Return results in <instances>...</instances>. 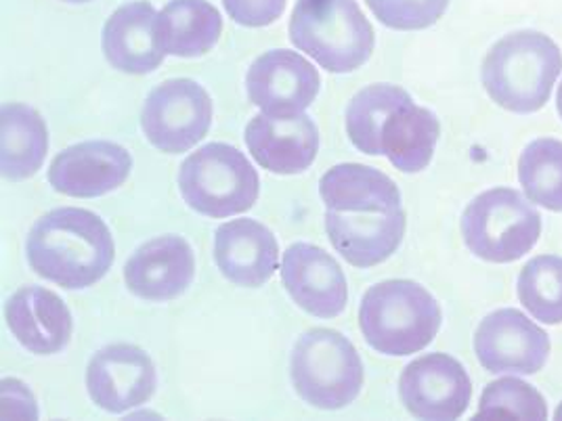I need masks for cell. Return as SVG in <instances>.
<instances>
[{
    "instance_id": "20",
    "label": "cell",
    "mask_w": 562,
    "mask_h": 421,
    "mask_svg": "<svg viewBox=\"0 0 562 421\" xmlns=\"http://www.w3.org/2000/svg\"><path fill=\"white\" fill-rule=\"evenodd\" d=\"M7 326L27 351L55 354L70 342V308L50 289L25 285L7 303Z\"/></svg>"
},
{
    "instance_id": "19",
    "label": "cell",
    "mask_w": 562,
    "mask_h": 421,
    "mask_svg": "<svg viewBox=\"0 0 562 421\" xmlns=\"http://www.w3.org/2000/svg\"><path fill=\"white\" fill-rule=\"evenodd\" d=\"M156 9L139 0L122 4L103 27V55L112 68L124 73H149L165 61L156 34Z\"/></svg>"
},
{
    "instance_id": "25",
    "label": "cell",
    "mask_w": 562,
    "mask_h": 421,
    "mask_svg": "<svg viewBox=\"0 0 562 421\" xmlns=\"http://www.w3.org/2000/svg\"><path fill=\"white\" fill-rule=\"evenodd\" d=\"M409 101L414 99L393 84H372L355 94L347 110V133L352 145L368 156H382V126L395 110Z\"/></svg>"
},
{
    "instance_id": "7",
    "label": "cell",
    "mask_w": 562,
    "mask_h": 421,
    "mask_svg": "<svg viewBox=\"0 0 562 421\" xmlns=\"http://www.w3.org/2000/svg\"><path fill=\"white\" fill-rule=\"evenodd\" d=\"M296 392L317 409H342L359 397L363 363L351 342L334 329H311L292 352Z\"/></svg>"
},
{
    "instance_id": "33",
    "label": "cell",
    "mask_w": 562,
    "mask_h": 421,
    "mask_svg": "<svg viewBox=\"0 0 562 421\" xmlns=\"http://www.w3.org/2000/svg\"><path fill=\"white\" fill-rule=\"evenodd\" d=\"M557 420H562V405L557 409Z\"/></svg>"
},
{
    "instance_id": "8",
    "label": "cell",
    "mask_w": 562,
    "mask_h": 421,
    "mask_svg": "<svg viewBox=\"0 0 562 421\" xmlns=\"http://www.w3.org/2000/svg\"><path fill=\"white\" fill-rule=\"evenodd\" d=\"M212 124L209 93L189 78L166 80L145 99L140 126L165 153H183L206 137Z\"/></svg>"
},
{
    "instance_id": "1",
    "label": "cell",
    "mask_w": 562,
    "mask_h": 421,
    "mask_svg": "<svg viewBox=\"0 0 562 421\" xmlns=\"http://www.w3.org/2000/svg\"><path fill=\"white\" fill-rule=\"evenodd\" d=\"M25 252L41 277L66 289H85L114 264V239L93 212L59 208L36 220Z\"/></svg>"
},
{
    "instance_id": "34",
    "label": "cell",
    "mask_w": 562,
    "mask_h": 421,
    "mask_svg": "<svg viewBox=\"0 0 562 421\" xmlns=\"http://www.w3.org/2000/svg\"><path fill=\"white\" fill-rule=\"evenodd\" d=\"M64 2H89V0H64Z\"/></svg>"
},
{
    "instance_id": "27",
    "label": "cell",
    "mask_w": 562,
    "mask_h": 421,
    "mask_svg": "<svg viewBox=\"0 0 562 421\" xmlns=\"http://www.w3.org/2000/svg\"><path fill=\"white\" fill-rule=\"evenodd\" d=\"M518 298L533 319L546 326L562 323V258L529 260L518 275Z\"/></svg>"
},
{
    "instance_id": "18",
    "label": "cell",
    "mask_w": 562,
    "mask_h": 421,
    "mask_svg": "<svg viewBox=\"0 0 562 421\" xmlns=\"http://www.w3.org/2000/svg\"><path fill=\"white\" fill-rule=\"evenodd\" d=\"M329 241L352 266L370 269L397 252L405 235V212L349 214L326 212Z\"/></svg>"
},
{
    "instance_id": "9",
    "label": "cell",
    "mask_w": 562,
    "mask_h": 421,
    "mask_svg": "<svg viewBox=\"0 0 562 421\" xmlns=\"http://www.w3.org/2000/svg\"><path fill=\"white\" fill-rule=\"evenodd\" d=\"M479 363L490 374H538L550 354V338L515 308L487 315L474 335Z\"/></svg>"
},
{
    "instance_id": "26",
    "label": "cell",
    "mask_w": 562,
    "mask_h": 421,
    "mask_svg": "<svg viewBox=\"0 0 562 421\" xmlns=\"http://www.w3.org/2000/svg\"><path fill=\"white\" fill-rule=\"evenodd\" d=\"M518 181L529 202L562 212V140L529 143L518 158Z\"/></svg>"
},
{
    "instance_id": "22",
    "label": "cell",
    "mask_w": 562,
    "mask_h": 421,
    "mask_svg": "<svg viewBox=\"0 0 562 421\" xmlns=\"http://www.w3.org/2000/svg\"><path fill=\"white\" fill-rule=\"evenodd\" d=\"M439 133L437 116L409 101L384 122L380 151L401 172H422L432 162Z\"/></svg>"
},
{
    "instance_id": "24",
    "label": "cell",
    "mask_w": 562,
    "mask_h": 421,
    "mask_svg": "<svg viewBox=\"0 0 562 421\" xmlns=\"http://www.w3.org/2000/svg\"><path fill=\"white\" fill-rule=\"evenodd\" d=\"M48 135L45 120L32 107L9 103L0 114V168L7 181L34 177L45 162Z\"/></svg>"
},
{
    "instance_id": "3",
    "label": "cell",
    "mask_w": 562,
    "mask_h": 421,
    "mask_svg": "<svg viewBox=\"0 0 562 421\" xmlns=\"http://www.w3.org/2000/svg\"><path fill=\"white\" fill-rule=\"evenodd\" d=\"M359 328L374 351L407 356L435 340L441 328V308L432 294L414 281H382L361 300Z\"/></svg>"
},
{
    "instance_id": "5",
    "label": "cell",
    "mask_w": 562,
    "mask_h": 421,
    "mask_svg": "<svg viewBox=\"0 0 562 421\" xmlns=\"http://www.w3.org/2000/svg\"><path fill=\"white\" fill-rule=\"evenodd\" d=\"M258 174L248 158L225 143L193 151L179 170V189L189 208L211 218L250 210L258 200Z\"/></svg>"
},
{
    "instance_id": "21",
    "label": "cell",
    "mask_w": 562,
    "mask_h": 421,
    "mask_svg": "<svg viewBox=\"0 0 562 421\" xmlns=\"http://www.w3.org/2000/svg\"><path fill=\"white\" fill-rule=\"evenodd\" d=\"M328 210L349 214H389L401 210L398 187L384 172L363 164H338L319 181Z\"/></svg>"
},
{
    "instance_id": "12",
    "label": "cell",
    "mask_w": 562,
    "mask_h": 421,
    "mask_svg": "<svg viewBox=\"0 0 562 421\" xmlns=\"http://www.w3.org/2000/svg\"><path fill=\"white\" fill-rule=\"evenodd\" d=\"M87 388L97 407L124 413L154 395L156 367L139 346L114 344L94 354L87 372Z\"/></svg>"
},
{
    "instance_id": "11",
    "label": "cell",
    "mask_w": 562,
    "mask_h": 421,
    "mask_svg": "<svg viewBox=\"0 0 562 421\" xmlns=\"http://www.w3.org/2000/svg\"><path fill=\"white\" fill-rule=\"evenodd\" d=\"M248 96L265 116L303 114L322 87L317 70L294 50H269L260 55L246 76Z\"/></svg>"
},
{
    "instance_id": "32",
    "label": "cell",
    "mask_w": 562,
    "mask_h": 421,
    "mask_svg": "<svg viewBox=\"0 0 562 421\" xmlns=\"http://www.w3.org/2000/svg\"><path fill=\"white\" fill-rule=\"evenodd\" d=\"M557 107H559V114L562 117V82L561 87H559V94H557Z\"/></svg>"
},
{
    "instance_id": "2",
    "label": "cell",
    "mask_w": 562,
    "mask_h": 421,
    "mask_svg": "<svg viewBox=\"0 0 562 421\" xmlns=\"http://www.w3.org/2000/svg\"><path fill=\"white\" fill-rule=\"evenodd\" d=\"M562 71L559 45L541 32L520 30L497 41L483 61V87L513 114H533L548 101Z\"/></svg>"
},
{
    "instance_id": "17",
    "label": "cell",
    "mask_w": 562,
    "mask_h": 421,
    "mask_svg": "<svg viewBox=\"0 0 562 421\" xmlns=\"http://www.w3.org/2000/svg\"><path fill=\"white\" fill-rule=\"evenodd\" d=\"M214 258L221 273L235 285L258 287L278 271V239L265 225L237 218L221 225L214 237Z\"/></svg>"
},
{
    "instance_id": "23",
    "label": "cell",
    "mask_w": 562,
    "mask_h": 421,
    "mask_svg": "<svg viewBox=\"0 0 562 421\" xmlns=\"http://www.w3.org/2000/svg\"><path fill=\"white\" fill-rule=\"evenodd\" d=\"M223 32V18L209 0H170L156 18V34L166 55L202 57Z\"/></svg>"
},
{
    "instance_id": "30",
    "label": "cell",
    "mask_w": 562,
    "mask_h": 421,
    "mask_svg": "<svg viewBox=\"0 0 562 421\" xmlns=\"http://www.w3.org/2000/svg\"><path fill=\"white\" fill-rule=\"evenodd\" d=\"M223 4L235 24L246 27L271 25L285 9V0H223Z\"/></svg>"
},
{
    "instance_id": "13",
    "label": "cell",
    "mask_w": 562,
    "mask_h": 421,
    "mask_svg": "<svg viewBox=\"0 0 562 421\" xmlns=\"http://www.w3.org/2000/svg\"><path fill=\"white\" fill-rule=\"evenodd\" d=\"M281 281L290 298L319 319L338 317L349 300L340 264L328 252L311 243L301 241L283 252Z\"/></svg>"
},
{
    "instance_id": "6",
    "label": "cell",
    "mask_w": 562,
    "mask_h": 421,
    "mask_svg": "<svg viewBox=\"0 0 562 421\" xmlns=\"http://www.w3.org/2000/svg\"><path fill=\"white\" fill-rule=\"evenodd\" d=\"M462 235L474 257L506 264L533 250L541 216L533 202L515 189H490L470 202L462 216Z\"/></svg>"
},
{
    "instance_id": "14",
    "label": "cell",
    "mask_w": 562,
    "mask_h": 421,
    "mask_svg": "<svg viewBox=\"0 0 562 421\" xmlns=\"http://www.w3.org/2000/svg\"><path fill=\"white\" fill-rule=\"evenodd\" d=\"M131 153L110 140H87L64 149L48 168L55 191L70 197H99L126 183Z\"/></svg>"
},
{
    "instance_id": "10",
    "label": "cell",
    "mask_w": 562,
    "mask_h": 421,
    "mask_svg": "<svg viewBox=\"0 0 562 421\" xmlns=\"http://www.w3.org/2000/svg\"><path fill=\"white\" fill-rule=\"evenodd\" d=\"M398 395L414 418L458 420L469 409L472 384L456 359L437 352L405 367L398 379Z\"/></svg>"
},
{
    "instance_id": "4",
    "label": "cell",
    "mask_w": 562,
    "mask_h": 421,
    "mask_svg": "<svg viewBox=\"0 0 562 421\" xmlns=\"http://www.w3.org/2000/svg\"><path fill=\"white\" fill-rule=\"evenodd\" d=\"M292 45L331 73L359 70L374 50V27L355 0H299Z\"/></svg>"
},
{
    "instance_id": "29",
    "label": "cell",
    "mask_w": 562,
    "mask_h": 421,
    "mask_svg": "<svg viewBox=\"0 0 562 421\" xmlns=\"http://www.w3.org/2000/svg\"><path fill=\"white\" fill-rule=\"evenodd\" d=\"M378 22L393 30H424L446 15L449 0H366Z\"/></svg>"
},
{
    "instance_id": "31",
    "label": "cell",
    "mask_w": 562,
    "mask_h": 421,
    "mask_svg": "<svg viewBox=\"0 0 562 421\" xmlns=\"http://www.w3.org/2000/svg\"><path fill=\"white\" fill-rule=\"evenodd\" d=\"M2 418H38L36 400L18 379H2Z\"/></svg>"
},
{
    "instance_id": "28",
    "label": "cell",
    "mask_w": 562,
    "mask_h": 421,
    "mask_svg": "<svg viewBox=\"0 0 562 421\" xmlns=\"http://www.w3.org/2000/svg\"><path fill=\"white\" fill-rule=\"evenodd\" d=\"M479 420H546L548 407L538 390L516 377L492 382L481 397Z\"/></svg>"
},
{
    "instance_id": "15",
    "label": "cell",
    "mask_w": 562,
    "mask_h": 421,
    "mask_svg": "<svg viewBox=\"0 0 562 421\" xmlns=\"http://www.w3.org/2000/svg\"><path fill=\"white\" fill-rule=\"evenodd\" d=\"M195 275V260L188 241L179 235H162L143 243L124 266L128 289L149 303L181 296Z\"/></svg>"
},
{
    "instance_id": "16",
    "label": "cell",
    "mask_w": 562,
    "mask_h": 421,
    "mask_svg": "<svg viewBox=\"0 0 562 421\" xmlns=\"http://www.w3.org/2000/svg\"><path fill=\"white\" fill-rule=\"evenodd\" d=\"M246 145L258 164L276 174H301L315 162L319 130L305 114L257 116L246 128Z\"/></svg>"
}]
</instances>
